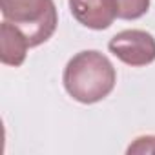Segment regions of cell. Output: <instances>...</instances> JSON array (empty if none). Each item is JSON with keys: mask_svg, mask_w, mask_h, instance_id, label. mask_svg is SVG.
<instances>
[{"mask_svg": "<svg viewBox=\"0 0 155 155\" xmlns=\"http://www.w3.org/2000/svg\"><path fill=\"white\" fill-rule=\"evenodd\" d=\"M69 11L79 24L95 31L108 29L117 18L115 0H69Z\"/></svg>", "mask_w": 155, "mask_h": 155, "instance_id": "obj_4", "label": "cell"}, {"mask_svg": "<svg viewBox=\"0 0 155 155\" xmlns=\"http://www.w3.org/2000/svg\"><path fill=\"white\" fill-rule=\"evenodd\" d=\"M62 82L69 97L82 104H95L106 99L117 82V71L110 58L95 49H86L69 58Z\"/></svg>", "mask_w": 155, "mask_h": 155, "instance_id": "obj_1", "label": "cell"}, {"mask_svg": "<svg viewBox=\"0 0 155 155\" xmlns=\"http://www.w3.org/2000/svg\"><path fill=\"white\" fill-rule=\"evenodd\" d=\"M128 155H155V135L137 137L126 150Z\"/></svg>", "mask_w": 155, "mask_h": 155, "instance_id": "obj_7", "label": "cell"}, {"mask_svg": "<svg viewBox=\"0 0 155 155\" xmlns=\"http://www.w3.org/2000/svg\"><path fill=\"white\" fill-rule=\"evenodd\" d=\"M28 37L11 22L4 20L0 24V60L6 66L18 68L24 64L28 49H29Z\"/></svg>", "mask_w": 155, "mask_h": 155, "instance_id": "obj_5", "label": "cell"}, {"mask_svg": "<svg viewBox=\"0 0 155 155\" xmlns=\"http://www.w3.org/2000/svg\"><path fill=\"white\" fill-rule=\"evenodd\" d=\"M108 48L120 62L133 68L148 66L155 60V38L142 29H124L117 33Z\"/></svg>", "mask_w": 155, "mask_h": 155, "instance_id": "obj_3", "label": "cell"}, {"mask_svg": "<svg viewBox=\"0 0 155 155\" xmlns=\"http://www.w3.org/2000/svg\"><path fill=\"white\" fill-rule=\"evenodd\" d=\"M0 11L28 37L31 48L49 40L58 24L53 0H0Z\"/></svg>", "mask_w": 155, "mask_h": 155, "instance_id": "obj_2", "label": "cell"}, {"mask_svg": "<svg viewBox=\"0 0 155 155\" xmlns=\"http://www.w3.org/2000/svg\"><path fill=\"white\" fill-rule=\"evenodd\" d=\"M117 4V18L135 20L148 13L150 0H115Z\"/></svg>", "mask_w": 155, "mask_h": 155, "instance_id": "obj_6", "label": "cell"}]
</instances>
